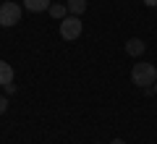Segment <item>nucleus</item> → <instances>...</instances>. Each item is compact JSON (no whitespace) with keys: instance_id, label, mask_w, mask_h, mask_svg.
<instances>
[{"instance_id":"obj_11","label":"nucleus","mask_w":157,"mask_h":144,"mask_svg":"<svg viewBox=\"0 0 157 144\" xmlns=\"http://www.w3.org/2000/svg\"><path fill=\"white\" fill-rule=\"evenodd\" d=\"M144 6H149V8H157V0H141Z\"/></svg>"},{"instance_id":"obj_12","label":"nucleus","mask_w":157,"mask_h":144,"mask_svg":"<svg viewBox=\"0 0 157 144\" xmlns=\"http://www.w3.org/2000/svg\"><path fill=\"white\" fill-rule=\"evenodd\" d=\"M110 144H126V142H123V139H113Z\"/></svg>"},{"instance_id":"obj_8","label":"nucleus","mask_w":157,"mask_h":144,"mask_svg":"<svg viewBox=\"0 0 157 144\" xmlns=\"http://www.w3.org/2000/svg\"><path fill=\"white\" fill-rule=\"evenodd\" d=\"M47 13H50L52 18H58V21H63V18L68 16V6H63V3H52Z\"/></svg>"},{"instance_id":"obj_2","label":"nucleus","mask_w":157,"mask_h":144,"mask_svg":"<svg viewBox=\"0 0 157 144\" xmlns=\"http://www.w3.org/2000/svg\"><path fill=\"white\" fill-rule=\"evenodd\" d=\"M18 21H21V6L13 0H6L0 6V26H16Z\"/></svg>"},{"instance_id":"obj_1","label":"nucleus","mask_w":157,"mask_h":144,"mask_svg":"<svg viewBox=\"0 0 157 144\" xmlns=\"http://www.w3.org/2000/svg\"><path fill=\"white\" fill-rule=\"evenodd\" d=\"M131 81L136 84V87H152V84L157 81V66H152V63H136L134 68H131Z\"/></svg>"},{"instance_id":"obj_13","label":"nucleus","mask_w":157,"mask_h":144,"mask_svg":"<svg viewBox=\"0 0 157 144\" xmlns=\"http://www.w3.org/2000/svg\"><path fill=\"white\" fill-rule=\"evenodd\" d=\"M155 94H157V81H155Z\"/></svg>"},{"instance_id":"obj_7","label":"nucleus","mask_w":157,"mask_h":144,"mask_svg":"<svg viewBox=\"0 0 157 144\" xmlns=\"http://www.w3.org/2000/svg\"><path fill=\"white\" fill-rule=\"evenodd\" d=\"M66 6H68V13L71 16H81L86 11V0H68Z\"/></svg>"},{"instance_id":"obj_6","label":"nucleus","mask_w":157,"mask_h":144,"mask_svg":"<svg viewBox=\"0 0 157 144\" xmlns=\"http://www.w3.org/2000/svg\"><path fill=\"white\" fill-rule=\"evenodd\" d=\"M13 81V66L6 60H0V87H6V84Z\"/></svg>"},{"instance_id":"obj_3","label":"nucleus","mask_w":157,"mask_h":144,"mask_svg":"<svg viewBox=\"0 0 157 144\" xmlns=\"http://www.w3.org/2000/svg\"><path fill=\"white\" fill-rule=\"evenodd\" d=\"M60 37L66 42H73V39L81 37V18L78 16H66L60 21Z\"/></svg>"},{"instance_id":"obj_10","label":"nucleus","mask_w":157,"mask_h":144,"mask_svg":"<svg viewBox=\"0 0 157 144\" xmlns=\"http://www.w3.org/2000/svg\"><path fill=\"white\" fill-rule=\"evenodd\" d=\"M13 92H16V84H13V81L6 84V94H13Z\"/></svg>"},{"instance_id":"obj_5","label":"nucleus","mask_w":157,"mask_h":144,"mask_svg":"<svg viewBox=\"0 0 157 144\" xmlns=\"http://www.w3.org/2000/svg\"><path fill=\"white\" fill-rule=\"evenodd\" d=\"M50 0H24V8L32 13H42V11H50Z\"/></svg>"},{"instance_id":"obj_9","label":"nucleus","mask_w":157,"mask_h":144,"mask_svg":"<svg viewBox=\"0 0 157 144\" xmlns=\"http://www.w3.org/2000/svg\"><path fill=\"white\" fill-rule=\"evenodd\" d=\"M8 110V97H0V113Z\"/></svg>"},{"instance_id":"obj_4","label":"nucleus","mask_w":157,"mask_h":144,"mask_svg":"<svg viewBox=\"0 0 157 144\" xmlns=\"http://www.w3.org/2000/svg\"><path fill=\"white\" fill-rule=\"evenodd\" d=\"M144 50H147V45L141 42L139 37H131L128 42H126V53H128L131 58H139V55H144Z\"/></svg>"}]
</instances>
